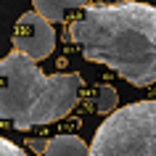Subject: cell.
Masks as SVG:
<instances>
[{
	"instance_id": "6da1fadb",
	"label": "cell",
	"mask_w": 156,
	"mask_h": 156,
	"mask_svg": "<svg viewBox=\"0 0 156 156\" xmlns=\"http://www.w3.org/2000/svg\"><path fill=\"white\" fill-rule=\"evenodd\" d=\"M69 37L93 64L114 69L135 87L156 82V8L122 3L111 8L85 5L69 24Z\"/></svg>"
},
{
	"instance_id": "7a4b0ae2",
	"label": "cell",
	"mask_w": 156,
	"mask_h": 156,
	"mask_svg": "<svg viewBox=\"0 0 156 156\" xmlns=\"http://www.w3.org/2000/svg\"><path fill=\"white\" fill-rule=\"evenodd\" d=\"M82 77L42 74L37 61L11 50L0 61V119H8L16 130L34 124H53L64 119L80 98Z\"/></svg>"
},
{
	"instance_id": "3957f363",
	"label": "cell",
	"mask_w": 156,
	"mask_h": 156,
	"mask_svg": "<svg viewBox=\"0 0 156 156\" xmlns=\"http://www.w3.org/2000/svg\"><path fill=\"white\" fill-rule=\"evenodd\" d=\"M90 156H156V101L114 111L95 130Z\"/></svg>"
},
{
	"instance_id": "277c9868",
	"label": "cell",
	"mask_w": 156,
	"mask_h": 156,
	"mask_svg": "<svg viewBox=\"0 0 156 156\" xmlns=\"http://www.w3.org/2000/svg\"><path fill=\"white\" fill-rule=\"evenodd\" d=\"M13 50L24 53L32 61H42L48 58L56 48V32L50 27L48 19H42L37 11H27L21 13L13 29Z\"/></svg>"
},
{
	"instance_id": "5b68a950",
	"label": "cell",
	"mask_w": 156,
	"mask_h": 156,
	"mask_svg": "<svg viewBox=\"0 0 156 156\" xmlns=\"http://www.w3.org/2000/svg\"><path fill=\"white\" fill-rule=\"evenodd\" d=\"M42 156H90V146L80 135H58L48 140Z\"/></svg>"
},
{
	"instance_id": "8992f818",
	"label": "cell",
	"mask_w": 156,
	"mask_h": 156,
	"mask_svg": "<svg viewBox=\"0 0 156 156\" xmlns=\"http://www.w3.org/2000/svg\"><path fill=\"white\" fill-rule=\"evenodd\" d=\"M34 11L48 21H64L69 11H80L87 5V0H32Z\"/></svg>"
},
{
	"instance_id": "52a82bcc",
	"label": "cell",
	"mask_w": 156,
	"mask_h": 156,
	"mask_svg": "<svg viewBox=\"0 0 156 156\" xmlns=\"http://www.w3.org/2000/svg\"><path fill=\"white\" fill-rule=\"evenodd\" d=\"M114 106H116V90L111 85H98V90H95V111L106 114Z\"/></svg>"
},
{
	"instance_id": "ba28073f",
	"label": "cell",
	"mask_w": 156,
	"mask_h": 156,
	"mask_svg": "<svg viewBox=\"0 0 156 156\" xmlns=\"http://www.w3.org/2000/svg\"><path fill=\"white\" fill-rule=\"evenodd\" d=\"M0 156H27V154L16 146V143H11V140L0 138Z\"/></svg>"
},
{
	"instance_id": "9c48e42d",
	"label": "cell",
	"mask_w": 156,
	"mask_h": 156,
	"mask_svg": "<svg viewBox=\"0 0 156 156\" xmlns=\"http://www.w3.org/2000/svg\"><path fill=\"white\" fill-rule=\"evenodd\" d=\"M122 3H127V0H87V5H93V8H111V5H122Z\"/></svg>"
},
{
	"instance_id": "30bf717a",
	"label": "cell",
	"mask_w": 156,
	"mask_h": 156,
	"mask_svg": "<svg viewBox=\"0 0 156 156\" xmlns=\"http://www.w3.org/2000/svg\"><path fill=\"white\" fill-rule=\"evenodd\" d=\"M27 146L32 148V151H37V154H42V151H45V146H48V140H42V138H29V140H27Z\"/></svg>"
}]
</instances>
